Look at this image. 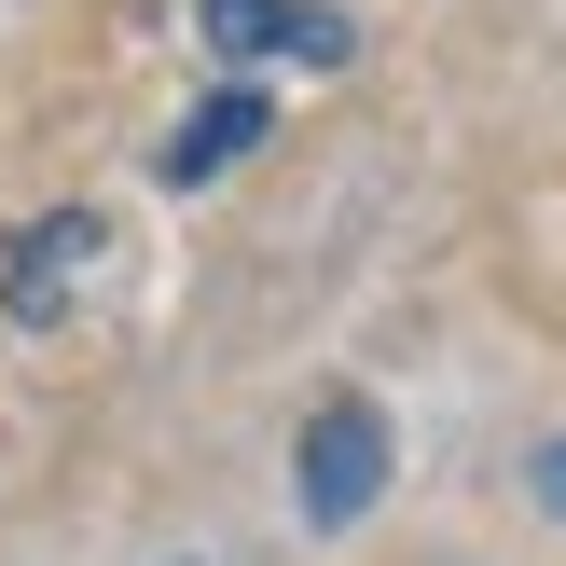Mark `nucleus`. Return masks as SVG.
Here are the masks:
<instances>
[{"label":"nucleus","mask_w":566,"mask_h":566,"mask_svg":"<svg viewBox=\"0 0 566 566\" xmlns=\"http://www.w3.org/2000/svg\"><path fill=\"white\" fill-rule=\"evenodd\" d=\"M291 497H304V525H359L387 497V415L374 401H318L304 442H291Z\"/></svg>","instance_id":"obj_2"},{"label":"nucleus","mask_w":566,"mask_h":566,"mask_svg":"<svg viewBox=\"0 0 566 566\" xmlns=\"http://www.w3.org/2000/svg\"><path fill=\"white\" fill-rule=\"evenodd\" d=\"M193 28H208L221 70H263V55H291V70H346V42H359L346 14H304V0H193Z\"/></svg>","instance_id":"obj_3"},{"label":"nucleus","mask_w":566,"mask_h":566,"mask_svg":"<svg viewBox=\"0 0 566 566\" xmlns=\"http://www.w3.org/2000/svg\"><path fill=\"white\" fill-rule=\"evenodd\" d=\"M263 138H276V97H263V83H221V97H208V111H193V125L153 153V180H166V193H208L221 166H249Z\"/></svg>","instance_id":"obj_4"},{"label":"nucleus","mask_w":566,"mask_h":566,"mask_svg":"<svg viewBox=\"0 0 566 566\" xmlns=\"http://www.w3.org/2000/svg\"><path fill=\"white\" fill-rule=\"evenodd\" d=\"M125 263V235H111V208H42L0 235V318L14 332H70L83 304H97V276Z\"/></svg>","instance_id":"obj_1"},{"label":"nucleus","mask_w":566,"mask_h":566,"mask_svg":"<svg viewBox=\"0 0 566 566\" xmlns=\"http://www.w3.org/2000/svg\"><path fill=\"white\" fill-rule=\"evenodd\" d=\"M525 484H539V512H566V442H539V470H525Z\"/></svg>","instance_id":"obj_5"}]
</instances>
